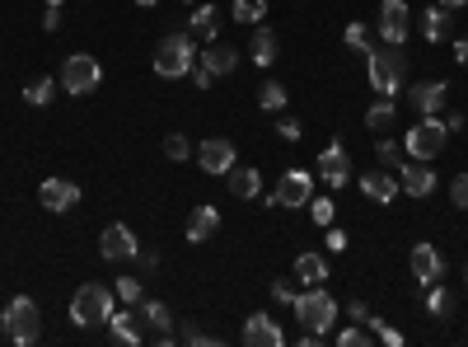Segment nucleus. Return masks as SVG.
Instances as JSON below:
<instances>
[{
  "instance_id": "f257e3e1",
  "label": "nucleus",
  "mask_w": 468,
  "mask_h": 347,
  "mask_svg": "<svg viewBox=\"0 0 468 347\" xmlns=\"http://www.w3.org/2000/svg\"><path fill=\"white\" fill-rule=\"evenodd\" d=\"M365 71H370V85L384 99H394L403 90V75H408V56H403L394 43H379L370 56H365Z\"/></svg>"
},
{
  "instance_id": "f03ea898",
  "label": "nucleus",
  "mask_w": 468,
  "mask_h": 347,
  "mask_svg": "<svg viewBox=\"0 0 468 347\" xmlns=\"http://www.w3.org/2000/svg\"><path fill=\"white\" fill-rule=\"evenodd\" d=\"M197 66V43H192V33H165L159 38V48H155V71L165 75V80H183V75H192Z\"/></svg>"
},
{
  "instance_id": "7ed1b4c3",
  "label": "nucleus",
  "mask_w": 468,
  "mask_h": 347,
  "mask_svg": "<svg viewBox=\"0 0 468 347\" xmlns=\"http://www.w3.org/2000/svg\"><path fill=\"white\" fill-rule=\"evenodd\" d=\"M445 141H450L445 117L421 113V122H417V127H408V136H403V151H408L413 160H436V155L445 151Z\"/></svg>"
},
{
  "instance_id": "20e7f679",
  "label": "nucleus",
  "mask_w": 468,
  "mask_h": 347,
  "mask_svg": "<svg viewBox=\"0 0 468 347\" xmlns=\"http://www.w3.org/2000/svg\"><path fill=\"white\" fill-rule=\"evenodd\" d=\"M113 296L108 287H98V282H89V287H80L75 300H71V319L80 324V329H94V324H108L113 315Z\"/></svg>"
},
{
  "instance_id": "39448f33",
  "label": "nucleus",
  "mask_w": 468,
  "mask_h": 347,
  "mask_svg": "<svg viewBox=\"0 0 468 347\" xmlns=\"http://www.w3.org/2000/svg\"><path fill=\"white\" fill-rule=\"evenodd\" d=\"M291 310L300 315V324L304 329H319V334H328L333 329V319H337V300L323 291V287H304L300 296H295V305Z\"/></svg>"
},
{
  "instance_id": "423d86ee",
  "label": "nucleus",
  "mask_w": 468,
  "mask_h": 347,
  "mask_svg": "<svg viewBox=\"0 0 468 347\" xmlns=\"http://www.w3.org/2000/svg\"><path fill=\"white\" fill-rule=\"evenodd\" d=\"M5 334H10V343H19V347H29V343L43 338V315H38V305H33L29 296H14V300L5 305Z\"/></svg>"
},
{
  "instance_id": "0eeeda50",
  "label": "nucleus",
  "mask_w": 468,
  "mask_h": 347,
  "mask_svg": "<svg viewBox=\"0 0 468 347\" xmlns=\"http://www.w3.org/2000/svg\"><path fill=\"white\" fill-rule=\"evenodd\" d=\"M98 80H104V66H98L89 52H75V56H66V66H61V90H71V94H94Z\"/></svg>"
},
{
  "instance_id": "6e6552de",
  "label": "nucleus",
  "mask_w": 468,
  "mask_h": 347,
  "mask_svg": "<svg viewBox=\"0 0 468 347\" xmlns=\"http://www.w3.org/2000/svg\"><path fill=\"white\" fill-rule=\"evenodd\" d=\"M375 29H379L384 43L403 48V43H408V29H413L408 5H403V0H384V5H379V19H375Z\"/></svg>"
},
{
  "instance_id": "1a4fd4ad",
  "label": "nucleus",
  "mask_w": 468,
  "mask_h": 347,
  "mask_svg": "<svg viewBox=\"0 0 468 347\" xmlns=\"http://www.w3.org/2000/svg\"><path fill=\"white\" fill-rule=\"evenodd\" d=\"M310 197H314V183H310V174H304V169H286L277 178V188H272L277 207H304Z\"/></svg>"
},
{
  "instance_id": "9d476101",
  "label": "nucleus",
  "mask_w": 468,
  "mask_h": 347,
  "mask_svg": "<svg viewBox=\"0 0 468 347\" xmlns=\"http://www.w3.org/2000/svg\"><path fill=\"white\" fill-rule=\"evenodd\" d=\"M197 165L207 169V174H230L239 160H234V141H225V136H207L197 146Z\"/></svg>"
},
{
  "instance_id": "9b49d317",
  "label": "nucleus",
  "mask_w": 468,
  "mask_h": 347,
  "mask_svg": "<svg viewBox=\"0 0 468 347\" xmlns=\"http://www.w3.org/2000/svg\"><path fill=\"white\" fill-rule=\"evenodd\" d=\"M98 254H104L108 263H122V258H136V235H132V226H108L104 235H98Z\"/></svg>"
},
{
  "instance_id": "f8f14e48",
  "label": "nucleus",
  "mask_w": 468,
  "mask_h": 347,
  "mask_svg": "<svg viewBox=\"0 0 468 347\" xmlns=\"http://www.w3.org/2000/svg\"><path fill=\"white\" fill-rule=\"evenodd\" d=\"M398 188L413 193V197H431L436 193V169L426 165V160H413V165L398 169Z\"/></svg>"
},
{
  "instance_id": "ddd939ff",
  "label": "nucleus",
  "mask_w": 468,
  "mask_h": 347,
  "mask_svg": "<svg viewBox=\"0 0 468 347\" xmlns=\"http://www.w3.org/2000/svg\"><path fill=\"white\" fill-rule=\"evenodd\" d=\"M38 197H43L47 212H71L75 202H80V183H71V178H43Z\"/></svg>"
},
{
  "instance_id": "4468645a",
  "label": "nucleus",
  "mask_w": 468,
  "mask_h": 347,
  "mask_svg": "<svg viewBox=\"0 0 468 347\" xmlns=\"http://www.w3.org/2000/svg\"><path fill=\"white\" fill-rule=\"evenodd\" d=\"M319 178L328 183V188H342V183L352 178V160H347V151H342L337 141H333V146L319 155Z\"/></svg>"
},
{
  "instance_id": "2eb2a0df",
  "label": "nucleus",
  "mask_w": 468,
  "mask_h": 347,
  "mask_svg": "<svg viewBox=\"0 0 468 347\" xmlns=\"http://www.w3.org/2000/svg\"><path fill=\"white\" fill-rule=\"evenodd\" d=\"M440 273H445L440 249H436V244H417V249H413V277L421 282V287H436Z\"/></svg>"
},
{
  "instance_id": "dca6fc26",
  "label": "nucleus",
  "mask_w": 468,
  "mask_h": 347,
  "mask_svg": "<svg viewBox=\"0 0 468 347\" xmlns=\"http://www.w3.org/2000/svg\"><path fill=\"white\" fill-rule=\"evenodd\" d=\"M243 343H249V347H277L281 343L277 319L272 315H249V319H243Z\"/></svg>"
},
{
  "instance_id": "f3484780",
  "label": "nucleus",
  "mask_w": 468,
  "mask_h": 347,
  "mask_svg": "<svg viewBox=\"0 0 468 347\" xmlns=\"http://www.w3.org/2000/svg\"><path fill=\"white\" fill-rule=\"evenodd\" d=\"M361 193L370 197V202H394V197H398V178L379 165V169H370V174H361Z\"/></svg>"
},
{
  "instance_id": "a211bd4d",
  "label": "nucleus",
  "mask_w": 468,
  "mask_h": 347,
  "mask_svg": "<svg viewBox=\"0 0 468 347\" xmlns=\"http://www.w3.org/2000/svg\"><path fill=\"white\" fill-rule=\"evenodd\" d=\"M408 99H413L417 113H440L445 108V85H440V80H421V85L408 90Z\"/></svg>"
},
{
  "instance_id": "6ab92c4d",
  "label": "nucleus",
  "mask_w": 468,
  "mask_h": 347,
  "mask_svg": "<svg viewBox=\"0 0 468 347\" xmlns=\"http://www.w3.org/2000/svg\"><path fill=\"white\" fill-rule=\"evenodd\" d=\"M216 230H220V212H216V207H207V202H201V207H197V212L188 216V239H192V244H207V239H211Z\"/></svg>"
},
{
  "instance_id": "aec40b11",
  "label": "nucleus",
  "mask_w": 468,
  "mask_h": 347,
  "mask_svg": "<svg viewBox=\"0 0 468 347\" xmlns=\"http://www.w3.org/2000/svg\"><path fill=\"white\" fill-rule=\"evenodd\" d=\"M295 277H300V287H323V282H328V258L323 254H300L295 258Z\"/></svg>"
},
{
  "instance_id": "412c9836",
  "label": "nucleus",
  "mask_w": 468,
  "mask_h": 347,
  "mask_svg": "<svg viewBox=\"0 0 468 347\" xmlns=\"http://www.w3.org/2000/svg\"><path fill=\"white\" fill-rule=\"evenodd\" d=\"M225 183H230L234 197H258V193H262V174H258L253 165H234V169L225 174Z\"/></svg>"
},
{
  "instance_id": "4be33fe9",
  "label": "nucleus",
  "mask_w": 468,
  "mask_h": 347,
  "mask_svg": "<svg viewBox=\"0 0 468 347\" xmlns=\"http://www.w3.org/2000/svg\"><path fill=\"white\" fill-rule=\"evenodd\" d=\"M108 334H113L117 343H127V347H136L140 338H146V334L136 329V315L127 310V305H122V310H113V315H108Z\"/></svg>"
},
{
  "instance_id": "5701e85b",
  "label": "nucleus",
  "mask_w": 468,
  "mask_h": 347,
  "mask_svg": "<svg viewBox=\"0 0 468 347\" xmlns=\"http://www.w3.org/2000/svg\"><path fill=\"white\" fill-rule=\"evenodd\" d=\"M201 66H207L211 75H230V71L239 66V52L225 48V43H211L207 52H201Z\"/></svg>"
},
{
  "instance_id": "b1692460",
  "label": "nucleus",
  "mask_w": 468,
  "mask_h": 347,
  "mask_svg": "<svg viewBox=\"0 0 468 347\" xmlns=\"http://www.w3.org/2000/svg\"><path fill=\"white\" fill-rule=\"evenodd\" d=\"M140 315H146V324L155 329L159 343H169V324H174V315H169L165 300H140Z\"/></svg>"
},
{
  "instance_id": "393cba45",
  "label": "nucleus",
  "mask_w": 468,
  "mask_h": 347,
  "mask_svg": "<svg viewBox=\"0 0 468 347\" xmlns=\"http://www.w3.org/2000/svg\"><path fill=\"white\" fill-rule=\"evenodd\" d=\"M421 33H426V43H445V38H450V10L445 5L426 10L421 14Z\"/></svg>"
},
{
  "instance_id": "a878e982",
  "label": "nucleus",
  "mask_w": 468,
  "mask_h": 347,
  "mask_svg": "<svg viewBox=\"0 0 468 347\" xmlns=\"http://www.w3.org/2000/svg\"><path fill=\"white\" fill-rule=\"evenodd\" d=\"M249 56L258 61V66H272V61H277V33L272 29H258L253 43H249Z\"/></svg>"
},
{
  "instance_id": "bb28decb",
  "label": "nucleus",
  "mask_w": 468,
  "mask_h": 347,
  "mask_svg": "<svg viewBox=\"0 0 468 347\" xmlns=\"http://www.w3.org/2000/svg\"><path fill=\"white\" fill-rule=\"evenodd\" d=\"M192 33H201L207 43H216V33H220V10H216V5H197V14H192Z\"/></svg>"
},
{
  "instance_id": "cd10ccee",
  "label": "nucleus",
  "mask_w": 468,
  "mask_h": 347,
  "mask_svg": "<svg viewBox=\"0 0 468 347\" xmlns=\"http://www.w3.org/2000/svg\"><path fill=\"white\" fill-rule=\"evenodd\" d=\"M375 160L384 169H403V146H398V141H389V136H379L375 141Z\"/></svg>"
},
{
  "instance_id": "c85d7f7f",
  "label": "nucleus",
  "mask_w": 468,
  "mask_h": 347,
  "mask_svg": "<svg viewBox=\"0 0 468 347\" xmlns=\"http://www.w3.org/2000/svg\"><path fill=\"white\" fill-rule=\"evenodd\" d=\"M113 291L122 296V305H140L146 300V277H117Z\"/></svg>"
},
{
  "instance_id": "c756f323",
  "label": "nucleus",
  "mask_w": 468,
  "mask_h": 347,
  "mask_svg": "<svg viewBox=\"0 0 468 347\" xmlns=\"http://www.w3.org/2000/svg\"><path fill=\"white\" fill-rule=\"evenodd\" d=\"M365 127H375V132H384V127H394V99H384L379 94V104L365 113Z\"/></svg>"
},
{
  "instance_id": "7c9ffc66",
  "label": "nucleus",
  "mask_w": 468,
  "mask_h": 347,
  "mask_svg": "<svg viewBox=\"0 0 468 347\" xmlns=\"http://www.w3.org/2000/svg\"><path fill=\"white\" fill-rule=\"evenodd\" d=\"M426 310H431L436 319H445L455 310V291H445V287H431V296H426Z\"/></svg>"
},
{
  "instance_id": "2f4dec72",
  "label": "nucleus",
  "mask_w": 468,
  "mask_h": 347,
  "mask_svg": "<svg viewBox=\"0 0 468 347\" xmlns=\"http://www.w3.org/2000/svg\"><path fill=\"white\" fill-rule=\"evenodd\" d=\"M262 14H268L262 0H234V24H258Z\"/></svg>"
},
{
  "instance_id": "473e14b6",
  "label": "nucleus",
  "mask_w": 468,
  "mask_h": 347,
  "mask_svg": "<svg viewBox=\"0 0 468 347\" xmlns=\"http://www.w3.org/2000/svg\"><path fill=\"white\" fill-rule=\"evenodd\" d=\"M258 104L268 108V113H277V108H286V90L277 85V80H268V85L258 90Z\"/></svg>"
},
{
  "instance_id": "72a5a7b5",
  "label": "nucleus",
  "mask_w": 468,
  "mask_h": 347,
  "mask_svg": "<svg viewBox=\"0 0 468 347\" xmlns=\"http://www.w3.org/2000/svg\"><path fill=\"white\" fill-rule=\"evenodd\" d=\"M52 80H29V85H24V99H29V104L33 108H43V104H52Z\"/></svg>"
},
{
  "instance_id": "f704fd0d",
  "label": "nucleus",
  "mask_w": 468,
  "mask_h": 347,
  "mask_svg": "<svg viewBox=\"0 0 468 347\" xmlns=\"http://www.w3.org/2000/svg\"><path fill=\"white\" fill-rule=\"evenodd\" d=\"M347 48H356V52H365V56H370V52H375V38H370V29H365V24H347Z\"/></svg>"
},
{
  "instance_id": "c9c22d12",
  "label": "nucleus",
  "mask_w": 468,
  "mask_h": 347,
  "mask_svg": "<svg viewBox=\"0 0 468 347\" xmlns=\"http://www.w3.org/2000/svg\"><path fill=\"white\" fill-rule=\"evenodd\" d=\"M165 155H169V160H188V155H192V141L183 136V132H169V136H165Z\"/></svg>"
},
{
  "instance_id": "e433bc0d",
  "label": "nucleus",
  "mask_w": 468,
  "mask_h": 347,
  "mask_svg": "<svg viewBox=\"0 0 468 347\" xmlns=\"http://www.w3.org/2000/svg\"><path fill=\"white\" fill-rule=\"evenodd\" d=\"M375 334H365V329H342L337 334V347H370Z\"/></svg>"
},
{
  "instance_id": "4c0bfd02",
  "label": "nucleus",
  "mask_w": 468,
  "mask_h": 347,
  "mask_svg": "<svg viewBox=\"0 0 468 347\" xmlns=\"http://www.w3.org/2000/svg\"><path fill=\"white\" fill-rule=\"evenodd\" d=\"M310 216L319 221V226H333V202L328 197H310Z\"/></svg>"
},
{
  "instance_id": "58836bf2",
  "label": "nucleus",
  "mask_w": 468,
  "mask_h": 347,
  "mask_svg": "<svg viewBox=\"0 0 468 347\" xmlns=\"http://www.w3.org/2000/svg\"><path fill=\"white\" fill-rule=\"evenodd\" d=\"M272 296H277L281 305H295V296H300V277H295V282H272Z\"/></svg>"
},
{
  "instance_id": "ea45409f",
  "label": "nucleus",
  "mask_w": 468,
  "mask_h": 347,
  "mask_svg": "<svg viewBox=\"0 0 468 347\" xmlns=\"http://www.w3.org/2000/svg\"><path fill=\"white\" fill-rule=\"evenodd\" d=\"M450 202H455L459 212H468V174H459V178L450 183Z\"/></svg>"
},
{
  "instance_id": "a19ab883",
  "label": "nucleus",
  "mask_w": 468,
  "mask_h": 347,
  "mask_svg": "<svg viewBox=\"0 0 468 347\" xmlns=\"http://www.w3.org/2000/svg\"><path fill=\"white\" fill-rule=\"evenodd\" d=\"M370 334H375V343H389V347H403V334H398V329H389V324H379V319H375V329H370Z\"/></svg>"
},
{
  "instance_id": "79ce46f5",
  "label": "nucleus",
  "mask_w": 468,
  "mask_h": 347,
  "mask_svg": "<svg viewBox=\"0 0 468 347\" xmlns=\"http://www.w3.org/2000/svg\"><path fill=\"white\" fill-rule=\"evenodd\" d=\"M277 132H281V141H300V132H304V127H300L295 117H281V122H277Z\"/></svg>"
},
{
  "instance_id": "37998d69",
  "label": "nucleus",
  "mask_w": 468,
  "mask_h": 347,
  "mask_svg": "<svg viewBox=\"0 0 468 347\" xmlns=\"http://www.w3.org/2000/svg\"><path fill=\"white\" fill-rule=\"evenodd\" d=\"M323 244H328V254H342V249H347V230H333V226H328Z\"/></svg>"
},
{
  "instance_id": "c03bdc74",
  "label": "nucleus",
  "mask_w": 468,
  "mask_h": 347,
  "mask_svg": "<svg viewBox=\"0 0 468 347\" xmlns=\"http://www.w3.org/2000/svg\"><path fill=\"white\" fill-rule=\"evenodd\" d=\"M183 343H201V347H211L216 338H211V334H201L197 324H192V329H183Z\"/></svg>"
},
{
  "instance_id": "a18cd8bd",
  "label": "nucleus",
  "mask_w": 468,
  "mask_h": 347,
  "mask_svg": "<svg viewBox=\"0 0 468 347\" xmlns=\"http://www.w3.org/2000/svg\"><path fill=\"white\" fill-rule=\"evenodd\" d=\"M347 315H352L356 324H370V319H375L370 310H365V300H352V310H347Z\"/></svg>"
},
{
  "instance_id": "49530a36",
  "label": "nucleus",
  "mask_w": 468,
  "mask_h": 347,
  "mask_svg": "<svg viewBox=\"0 0 468 347\" xmlns=\"http://www.w3.org/2000/svg\"><path fill=\"white\" fill-rule=\"evenodd\" d=\"M43 29H47V33H56V29H61V10H56V5H47V14H43Z\"/></svg>"
},
{
  "instance_id": "de8ad7c7",
  "label": "nucleus",
  "mask_w": 468,
  "mask_h": 347,
  "mask_svg": "<svg viewBox=\"0 0 468 347\" xmlns=\"http://www.w3.org/2000/svg\"><path fill=\"white\" fill-rule=\"evenodd\" d=\"M136 263H140V273H155L159 268V254H140L136 249Z\"/></svg>"
},
{
  "instance_id": "09e8293b",
  "label": "nucleus",
  "mask_w": 468,
  "mask_h": 347,
  "mask_svg": "<svg viewBox=\"0 0 468 347\" xmlns=\"http://www.w3.org/2000/svg\"><path fill=\"white\" fill-rule=\"evenodd\" d=\"M192 80H197V90H211V80H216V75H211L207 66H201V71H192Z\"/></svg>"
},
{
  "instance_id": "8fccbe9b",
  "label": "nucleus",
  "mask_w": 468,
  "mask_h": 347,
  "mask_svg": "<svg viewBox=\"0 0 468 347\" xmlns=\"http://www.w3.org/2000/svg\"><path fill=\"white\" fill-rule=\"evenodd\" d=\"M455 56H459V66H468V33H464L459 43H455Z\"/></svg>"
},
{
  "instance_id": "3c124183",
  "label": "nucleus",
  "mask_w": 468,
  "mask_h": 347,
  "mask_svg": "<svg viewBox=\"0 0 468 347\" xmlns=\"http://www.w3.org/2000/svg\"><path fill=\"white\" fill-rule=\"evenodd\" d=\"M440 5H445V10H459V5H468V0H440Z\"/></svg>"
},
{
  "instance_id": "603ef678",
  "label": "nucleus",
  "mask_w": 468,
  "mask_h": 347,
  "mask_svg": "<svg viewBox=\"0 0 468 347\" xmlns=\"http://www.w3.org/2000/svg\"><path fill=\"white\" fill-rule=\"evenodd\" d=\"M136 5H159V0H136Z\"/></svg>"
},
{
  "instance_id": "864d4df0",
  "label": "nucleus",
  "mask_w": 468,
  "mask_h": 347,
  "mask_svg": "<svg viewBox=\"0 0 468 347\" xmlns=\"http://www.w3.org/2000/svg\"><path fill=\"white\" fill-rule=\"evenodd\" d=\"M43 5H56V10H61V0H43Z\"/></svg>"
},
{
  "instance_id": "5fc2aeb1",
  "label": "nucleus",
  "mask_w": 468,
  "mask_h": 347,
  "mask_svg": "<svg viewBox=\"0 0 468 347\" xmlns=\"http://www.w3.org/2000/svg\"><path fill=\"white\" fill-rule=\"evenodd\" d=\"M183 5H197V0H183Z\"/></svg>"
},
{
  "instance_id": "6e6d98bb",
  "label": "nucleus",
  "mask_w": 468,
  "mask_h": 347,
  "mask_svg": "<svg viewBox=\"0 0 468 347\" xmlns=\"http://www.w3.org/2000/svg\"><path fill=\"white\" fill-rule=\"evenodd\" d=\"M464 277H468V268H464Z\"/></svg>"
}]
</instances>
